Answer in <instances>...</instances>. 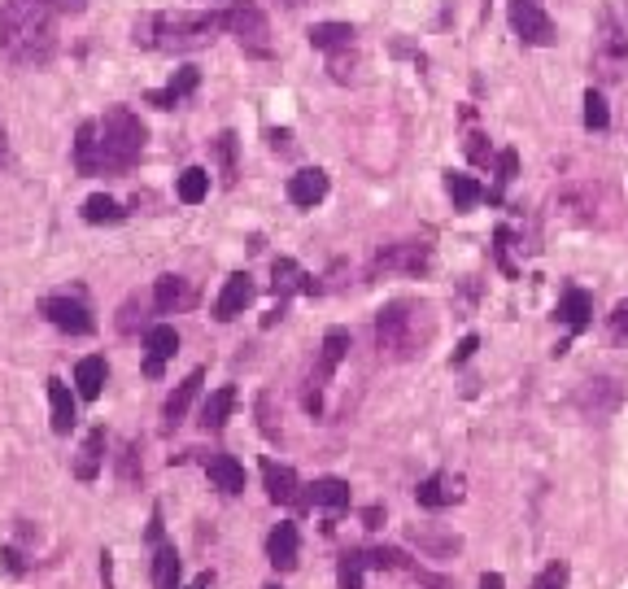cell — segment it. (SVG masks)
I'll return each instance as SVG.
<instances>
[{
    "label": "cell",
    "instance_id": "7a4b0ae2",
    "mask_svg": "<svg viewBox=\"0 0 628 589\" xmlns=\"http://www.w3.org/2000/svg\"><path fill=\"white\" fill-rule=\"evenodd\" d=\"M219 31H227V14H214V9L188 14V9H179V14H144V18H136L131 40H136L140 48H157V53H192V48L210 44Z\"/></svg>",
    "mask_w": 628,
    "mask_h": 589
},
{
    "label": "cell",
    "instance_id": "ac0fdd59",
    "mask_svg": "<svg viewBox=\"0 0 628 589\" xmlns=\"http://www.w3.org/2000/svg\"><path fill=\"white\" fill-rule=\"evenodd\" d=\"M48 419H53V432L57 437H66L70 428H75V393H70L66 380H48Z\"/></svg>",
    "mask_w": 628,
    "mask_h": 589
},
{
    "label": "cell",
    "instance_id": "7dc6e473",
    "mask_svg": "<svg viewBox=\"0 0 628 589\" xmlns=\"http://www.w3.org/2000/svg\"><path fill=\"white\" fill-rule=\"evenodd\" d=\"M5 158H9V144H5V127H0V166H5Z\"/></svg>",
    "mask_w": 628,
    "mask_h": 589
},
{
    "label": "cell",
    "instance_id": "4dcf8cb0",
    "mask_svg": "<svg viewBox=\"0 0 628 589\" xmlns=\"http://www.w3.org/2000/svg\"><path fill=\"white\" fill-rule=\"evenodd\" d=\"M123 214H127V210L118 206L114 197H105V192H96V197L83 201V219H88V223H118Z\"/></svg>",
    "mask_w": 628,
    "mask_h": 589
},
{
    "label": "cell",
    "instance_id": "4316f807",
    "mask_svg": "<svg viewBox=\"0 0 628 589\" xmlns=\"http://www.w3.org/2000/svg\"><path fill=\"white\" fill-rule=\"evenodd\" d=\"M105 380H110V367H105V358H79V367H75V384H79V398H101V389H105Z\"/></svg>",
    "mask_w": 628,
    "mask_h": 589
},
{
    "label": "cell",
    "instance_id": "9a60e30c",
    "mask_svg": "<svg viewBox=\"0 0 628 589\" xmlns=\"http://www.w3.org/2000/svg\"><path fill=\"white\" fill-rule=\"evenodd\" d=\"M323 197H328V175H323L319 166H310V171H297L293 179H288V201H293V206L314 210Z\"/></svg>",
    "mask_w": 628,
    "mask_h": 589
},
{
    "label": "cell",
    "instance_id": "836d02e7",
    "mask_svg": "<svg viewBox=\"0 0 628 589\" xmlns=\"http://www.w3.org/2000/svg\"><path fill=\"white\" fill-rule=\"evenodd\" d=\"M607 101H602V92H594V88H589L585 92V127L589 131H602V127H607Z\"/></svg>",
    "mask_w": 628,
    "mask_h": 589
},
{
    "label": "cell",
    "instance_id": "ee69618b",
    "mask_svg": "<svg viewBox=\"0 0 628 589\" xmlns=\"http://www.w3.org/2000/svg\"><path fill=\"white\" fill-rule=\"evenodd\" d=\"M380 520H384V507H367V511H362V524H367V528H380Z\"/></svg>",
    "mask_w": 628,
    "mask_h": 589
},
{
    "label": "cell",
    "instance_id": "ffe728a7",
    "mask_svg": "<svg viewBox=\"0 0 628 589\" xmlns=\"http://www.w3.org/2000/svg\"><path fill=\"white\" fill-rule=\"evenodd\" d=\"M201 384H205V371H192V376L179 384V389L166 398V411H162V419H166V428H179L184 424V415L192 411V402H197V393H201Z\"/></svg>",
    "mask_w": 628,
    "mask_h": 589
},
{
    "label": "cell",
    "instance_id": "5b68a950",
    "mask_svg": "<svg viewBox=\"0 0 628 589\" xmlns=\"http://www.w3.org/2000/svg\"><path fill=\"white\" fill-rule=\"evenodd\" d=\"M227 31L236 35L249 57H271V27H267V18H262L258 5L240 0V5L227 9Z\"/></svg>",
    "mask_w": 628,
    "mask_h": 589
},
{
    "label": "cell",
    "instance_id": "7402d4cb",
    "mask_svg": "<svg viewBox=\"0 0 628 589\" xmlns=\"http://www.w3.org/2000/svg\"><path fill=\"white\" fill-rule=\"evenodd\" d=\"M105 463V428H92L75 454V480H96Z\"/></svg>",
    "mask_w": 628,
    "mask_h": 589
},
{
    "label": "cell",
    "instance_id": "30bf717a",
    "mask_svg": "<svg viewBox=\"0 0 628 589\" xmlns=\"http://www.w3.org/2000/svg\"><path fill=\"white\" fill-rule=\"evenodd\" d=\"M144 350H149L144 354V376H162V367L179 354V332L171 323H153V328L144 332Z\"/></svg>",
    "mask_w": 628,
    "mask_h": 589
},
{
    "label": "cell",
    "instance_id": "1f68e13d",
    "mask_svg": "<svg viewBox=\"0 0 628 589\" xmlns=\"http://www.w3.org/2000/svg\"><path fill=\"white\" fill-rule=\"evenodd\" d=\"M362 572H367V563H362V550H345V555H341V568H336V589H362Z\"/></svg>",
    "mask_w": 628,
    "mask_h": 589
},
{
    "label": "cell",
    "instance_id": "f907efd6",
    "mask_svg": "<svg viewBox=\"0 0 628 589\" xmlns=\"http://www.w3.org/2000/svg\"><path fill=\"white\" fill-rule=\"evenodd\" d=\"M267 589H284V585H267Z\"/></svg>",
    "mask_w": 628,
    "mask_h": 589
},
{
    "label": "cell",
    "instance_id": "8fae6325",
    "mask_svg": "<svg viewBox=\"0 0 628 589\" xmlns=\"http://www.w3.org/2000/svg\"><path fill=\"white\" fill-rule=\"evenodd\" d=\"M428 262H432V249L424 245V240H402V245L380 249V267H384V271L419 275V271H428Z\"/></svg>",
    "mask_w": 628,
    "mask_h": 589
},
{
    "label": "cell",
    "instance_id": "60d3db41",
    "mask_svg": "<svg viewBox=\"0 0 628 589\" xmlns=\"http://www.w3.org/2000/svg\"><path fill=\"white\" fill-rule=\"evenodd\" d=\"M476 350H480V336H463V341H458V350H454V363H467Z\"/></svg>",
    "mask_w": 628,
    "mask_h": 589
},
{
    "label": "cell",
    "instance_id": "ba28073f",
    "mask_svg": "<svg viewBox=\"0 0 628 589\" xmlns=\"http://www.w3.org/2000/svg\"><path fill=\"white\" fill-rule=\"evenodd\" d=\"M40 315L53 323L57 332H70V336H88L96 328V319H92V310L79 302V297H70V293H57V297H44L40 302Z\"/></svg>",
    "mask_w": 628,
    "mask_h": 589
},
{
    "label": "cell",
    "instance_id": "681fc988",
    "mask_svg": "<svg viewBox=\"0 0 628 589\" xmlns=\"http://www.w3.org/2000/svg\"><path fill=\"white\" fill-rule=\"evenodd\" d=\"M284 5H288V9H297V5H306V0H284Z\"/></svg>",
    "mask_w": 628,
    "mask_h": 589
},
{
    "label": "cell",
    "instance_id": "4fadbf2b",
    "mask_svg": "<svg viewBox=\"0 0 628 589\" xmlns=\"http://www.w3.org/2000/svg\"><path fill=\"white\" fill-rule=\"evenodd\" d=\"M415 498H419V507H428V511L454 507V502H458V498H463V480H458V476H450V472H437V476L419 480Z\"/></svg>",
    "mask_w": 628,
    "mask_h": 589
},
{
    "label": "cell",
    "instance_id": "f1b7e54d",
    "mask_svg": "<svg viewBox=\"0 0 628 589\" xmlns=\"http://www.w3.org/2000/svg\"><path fill=\"white\" fill-rule=\"evenodd\" d=\"M310 44L314 48H349L354 44V27H349V22H314L310 27Z\"/></svg>",
    "mask_w": 628,
    "mask_h": 589
},
{
    "label": "cell",
    "instance_id": "8992f818",
    "mask_svg": "<svg viewBox=\"0 0 628 589\" xmlns=\"http://www.w3.org/2000/svg\"><path fill=\"white\" fill-rule=\"evenodd\" d=\"M349 354V332L345 328H328L323 336V350H319V363H314V376H310V393H306V411L319 415L323 411V384L336 376V367L345 363Z\"/></svg>",
    "mask_w": 628,
    "mask_h": 589
},
{
    "label": "cell",
    "instance_id": "52a82bcc",
    "mask_svg": "<svg viewBox=\"0 0 628 589\" xmlns=\"http://www.w3.org/2000/svg\"><path fill=\"white\" fill-rule=\"evenodd\" d=\"M506 14H511V27H515V35H519L524 44L546 48V44L559 40V35H554L550 14L537 5V0H511V5H506Z\"/></svg>",
    "mask_w": 628,
    "mask_h": 589
},
{
    "label": "cell",
    "instance_id": "5bb4252c",
    "mask_svg": "<svg viewBox=\"0 0 628 589\" xmlns=\"http://www.w3.org/2000/svg\"><path fill=\"white\" fill-rule=\"evenodd\" d=\"M297 555H301L297 524H275L271 537H267V563H271L275 572H293L297 568Z\"/></svg>",
    "mask_w": 628,
    "mask_h": 589
},
{
    "label": "cell",
    "instance_id": "d4e9b609",
    "mask_svg": "<svg viewBox=\"0 0 628 589\" xmlns=\"http://www.w3.org/2000/svg\"><path fill=\"white\" fill-rule=\"evenodd\" d=\"M232 411H236V389H232V384H223V389H214L210 398H205V406H201V428H205V432H219L227 419H232Z\"/></svg>",
    "mask_w": 628,
    "mask_h": 589
},
{
    "label": "cell",
    "instance_id": "cb8c5ba5",
    "mask_svg": "<svg viewBox=\"0 0 628 589\" xmlns=\"http://www.w3.org/2000/svg\"><path fill=\"white\" fill-rule=\"evenodd\" d=\"M554 315H559V323H567L572 332H581L589 323V315H594V297H589L585 288H567V293L559 297V310H554Z\"/></svg>",
    "mask_w": 628,
    "mask_h": 589
},
{
    "label": "cell",
    "instance_id": "83f0119b",
    "mask_svg": "<svg viewBox=\"0 0 628 589\" xmlns=\"http://www.w3.org/2000/svg\"><path fill=\"white\" fill-rule=\"evenodd\" d=\"M445 192H450L454 210H476L480 201H485V188H480L471 175H463V171H445Z\"/></svg>",
    "mask_w": 628,
    "mask_h": 589
},
{
    "label": "cell",
    "instance_id": "f35d334b",
    "mask_svg": "<svg viewBox=\"0 0 628 589\" xmlns=\"http://www.w3.org/2000/svg\"><path fill=\"white\" fill-rule=\"evenodd\" d=\"M144 101H149V105H157V110H175V105H179V96H175V88H171V83H166V88L149 92V96H144Z\"/></svg>",
    "mask_w": 628,
    "mask_h": 589
},
{
    "label": "cell",
    "instance_id": "277c9868",
    "mask_svg": "<svg viewBox=\"0 0 628 589\" xmlns=\"http://www.w3.org/2000/svg\"><path fill=\"white\" fill-rule=\"evenodd\" d=\"M144 153V123L127 105H114L101 118V171L105 175H123L140 162Z\"/></svg>",
    "mask_w": 628,
    "mask_h": 589
},
{
    "label": "cell",
    "instance_id": "c3c4849f",
    "mask_svg": "<svg viewBox=\"0 0 628 589\" xmlns=\"http://www.w3.org/2000/svg\"><path fill=\"white\" fill-rule=\"evenodd\" d=\"M188 589H210V576H201V581H192Z\"/></svg>",
    "mask_w": 628,
    "mask_h": 589
},
{
    "label": "cell",
    "instance_id": "603a6c76",
    "mask_svg": "<svg viewBox=\"0 0 628 589\" xmlns=\"http://www.w3.org/2000/svg\"><path fill=\"white\" fill-rule=\"evenodd\" d=\"M205 472H210V485L219 489V494H240V489H245V467H240L232 454H214V459L205 463Z\"/></svg>",
    "mask_w": 628,
    "mask_h": 589
},
{
    "label": "cell",
    "instance_id": "b9f144b4",
    "mask_svg": "<svg viewBox=\"0 0 628 589\" xmlns=\"http://www.w3.org/2000/svg\"><path fill=\"white\" fill-rule=\"evenodd\" d=\"M611 328L620 332V336H628V302H620V306L611 310Z\"/></svg>",
    "mask_w": 628,
    "mask_h": 589
},
{
    "label": "cell",
    "instance_id": "6da1fadb",
    "mask_svg": "<svg viewBox=\"0 0 628 589\" xmlns=\"http://www.w3.org/2000/svg\"><path fill=\"white\" fill-rule=\"evenodd\" d=\"M0 53L14 66H48L57 53V0H5Z\"/></svg>",
    "mask_w": 628,
    "mask_h": 589
},
{
    "label": "cell",
    "instance_id": "7c38bea8",
    "mask_svg": "<svg viewBox=\"0 0 628 589\" xmlns=\"http://www.w3.org/2000/svg\"><path fill=\"white\" fill-rule=\"evenodd\" d=\"M153 306L162 310V315H179V310H192V306H197V288H192L184 275H162V280L153 284Z\"/></svg>",
    "mask_w": 628,
    "mask_h": 589
},
{
    "label": "cell",
    "instance_id": "f6af8a7d",
    "mask_svg": "<svg viewBox=\"0 0 628 589\" xmlns=\"http://www.w3.org/2000/svg\"><path fill=\"white\" fill-rule=\"evenodd\" d=\"M480 589H506V581L498 572H485V576H480Z\"/></svg>",
    "mask_w": 628,
    "mask_h": 589
},
{
    "label": "cell",
    "instance_id": "bcb514c9",
    "mask_svg": "<svg viewBox=\"0 0 628 589\" xmlns=\"http://www.w3.org/2000/svg\"><path fill=\"white\" fill-rule=\"evenodd\" d=\"M271 144H275V149H280V153H288V131H275V136H271Z\"/></svg>",
    "mask_w": 628,
    "mask_h": 589
},
{
    "label": "cell",
    "instance_id": "d590c367",
    "mask_svg": "<svg viewBox=\"0 0 628 589\" xmlns=\"http://www.w3.org/2000/svg\"><path fill=\"white\" fill-rule=\"evenodd\" d=\"M533 589H567V563H550V568L537 576Z\"/></svg>",
    "mask_w": 628,
    "mask_h": 589
},
{
    "label": "cell",
    "instance_id": "f546056e",
    "mask_svg": "<svg viewBox=\"0 0 628 589\" xmlns=\"http://www.w3.org/2000/svg\"><path fill=\"white\" fill-rule=\"evenodd\" d=\"M205 197H210V171L188 166V171L179 175V201H184V206H201Z\"/></svg>",
    "mask_w": 628,
    "mask_h": 589
},
{
    "label": "cell",
    "instance_id": "9c48e42d",
    "mask_svg": "<svg viewBox=\"0 0 628 589\" xmlns=\"http://www.w3.org/2000/svg\"><path fill=\"white\" fill-rule=\"evenodd\" d=\"M253 297H258V284H253V275H249V271L227 275V284H223L219 302H214V319H219V323H232L236 315H245Z\"/></svg>",
    "mask_w": 628,
    "mask_h": 589
},
{
    "label": "cell",
    "instance_id": "484cf974",
    "mask_svg": "<svg viewBox=\"0 0 628 589\" xmlns=\"http://www.w3.org/2000/svg\"><path fill=\"white\" fill-rule=\"evenodd\" d=\"M153 585L157 589H179V572H184V563H179V550L171 542H153Z\"/></svg>",
    "mask_w": 628,
    "mask_h": 589
},
{
    "label": "cell",
    "instance_id": "2e32d148",
    "mask_svg": "<svg viewBox=\"0 0 628 589\" xmlns=\"http://www.w3.org/2000/svg\"><path fill=\"white\" fill-rule=\"evenodd\" d=\"M271 275H275L271 288H275V297H280V302H288L293 293H314V288H319V284H314V275L301 271L293 258H275Z\"/></svg>",
    "mask_w": 628,
    "mask_h": 589
},
{
    "label": "cell",
    "instance_id": "3957f363",
    "mask_svg": "<svg viewBox=\"0 0 628 589\" xmlns=\"http://www.w3.org/2000/svg\"><path fill=\"white\" fill-rule=\"evenodd\" d=\"M428 336H432V323H428L424 302H389L376 315V341H380V354L389 358H410Z\"/></svg>",
    "mask_w": 628,
    "mask_h": 589
},
{
    "label": "cell",
    "instance_id": "ab89813d",
    "mask_svg": "<svg viewBox=\"0 0 628 589\" xmlns=\"http://www.w3.org/2000/svg\"><path fill=\"white\" fill-rule=\"evenodd\" d=\"M0 568H5L9 576H22V572H27V563L18 559V550H14V546H0Z\"/></svg>",
    "mask_w": 628,
    "mask_h": 589
},
{
    "label": "cell",
    "instance_id": "44dd1931",
    "mask_svg": "<svg viewBox=\"0 0 628 589\" xmlns=\"http://www.w3.org/2000/svg\"><path fill=\"white\" fill-rule=\"evenodd\" d=\"M310 507H323V511H345L349 507V480L341 476H319L306 494Z\"/></svg>",
    "mask_w": 628,
    "mask_h": 589
},
{
    "label": "cell",
    "instance_id": "7bdbcfd3",
    "mask_svg": "<svg viewBox=\"0 0 628 589\" xmlns=\"http://www.w3.org/2000/svg\"><path fill=\"white\" fill-rule=\"evenodd\" d=\"M101 581H105V589H114V555L110 550L101 555Z\"/></svg>",
    "mask_w": 628,
    "mask_h": 589
},
{
    "label": "cell",
    "instance_id": "d6986e66",
    "mask_svg": "<svg viewBox=\"0 0 628 589\" xmlns=\"http://www.w3.org/2000/svg\"><path fill=\"white\" fill-rule=\"evenodd\" d=\"M75 171L101 175V123H79L75 136Z\"/></svg>",
    "mask_w": 628,
    "mask_h": 589
},
{
    "label": "cell",
    "instance_id": "e575fe53",
    "mask_svg": "<svg viewBox=\"0 0 628 589\" xmlns=\"http://www.w3.org/2000/svg\"><path fill=\"white\" fill-rule=\"evenodd\" d=\"M214 149H219V162H223V179H236V136L232 131H223V136L214 140Z\"/></svg>",
    "mask_w": 628,
    "mask_h": 589
},
{
    "label": "cell",
    "instance_id": "d6a6232c",
    "mask_svg": "<svg viewBox=\"0 0 628 589\" xmlns=\"http://www.w3.org/2000/svg\"><path fill=\"white\" fill-rule=\"evenodd\" d=\"M362 563H367V568H410L406 563V555L402 550H393V546H376V550H362Z\"/></svg>",
    "mask_w": 628,
    "mask_h": 589
},
{
    "label": "cell",
    "instance_id": "8d00e7d4",
    "mask_svg": "<svg viewBox=\"0 0 628 589\" xmlns=\"http://www.w3.org/2000/svg\"><path fill=\"white\" fill-rule=\"evenodd\" d=\"M197 83H201V75H197V70H192V66H184V70H179V75L171 79V88H175V96H179V101H184V96H188L192 88H197Z\"/></svg>",
    "mask_w": 628,
    "mask_h": 589
},
{
    "label": "cell",
    "instance_id": "e0dca14e",
    "mask_svg": "<svg viewBox=\"0 0 628 589\" xmlns=\"http://www.w3.org/2000/svg\"><path fill=\"white\" fill-rule=\"evenodd\" d=\"M262 485H267V498L280 502V507H288V502H297V472L275 459H262Z\"/></svg>",
    "mask_w": 628,
    "mask_h": 589
},
{
    "label": "cell",
    "instance_id": "74e56055",
    "mask_svg": "<svg viewBox=\"0 0 628 589\" xmlns=\"http://www.w3.org/2000/svg\"><path fill=\"white\" fill-rule=\"evenodd\" d=\"M519 171V158H515V149H502L498 153V184H511Z\"/></svg>",
    "mask_w": 628,
    "mask_h": 589
}]
</instances>
